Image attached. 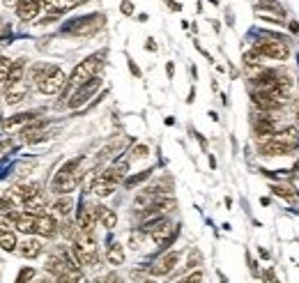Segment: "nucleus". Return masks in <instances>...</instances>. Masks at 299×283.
<instances>
[{
    "label": "nucleus",
    "mask_w": 299,
    "mask_h": 283,
    "mask_svg": "<svg viewBox=\"0 0 299 283\" xmlns=\"http://www.w3.org/2000/svg\"><path fill=\"white\" fill-rule=\"evenodd\" d=\"M101 65H104V56L101 53H95V56L85 58L83 62H78L76 67H74V72L69 74V81H67V88H78V85L87 83L90 79H95V76H99V69Z\"/></svg>",
    "instance_id": "nucleus-1"
},
{
    "label": "nucleus",
    "mask_w": 299,
    "mask_h": 283,
    "mask_svg": "<svg viewBox=\"0 0 299 283\" xmlns=\"http://www.w3.org/2000/svg\"><path fill=\"white\" fill-rule=\"evenodd\" d=\"M253 49H256L262 58H271V60H288L290 58L288 42H281V39L260 37L256 44H253Z\"/></svg>",
    "instance_id": "nucleus-2"
},
{
    "label": "nucleus",
    "mask_w": 299,
    "mask_h": 283,
    "mask_svg": "<svg viewBox=\"0 0 299 283\" xmlns=\"http://www.w3.org/2000/svg\"><path fill=\"white\" fill-rule=\"evenodd\" d=\"M251 99H253V106L262 113H274L279 108H283V104L288 102V99L279 97L274 90H267V88H253Z\"/></svg>",
    "instance_id": "nucleus-3"
},
{
    "label": "nucleus",
    "mask_w": 299,
    "mask_h": 283,
    "mask_svg": "<svg viewBox=\"0 0 299 283\" xmlns=\"http://www.w3.org/2000/svg\"><path fill=\"white\" fill-rule=\"evenodd\" d=\"M99 88H101V79H99V76H95V79H90V81H87V83L78 85V88L72 92V97H69V102H67V108H72V111H76V108L85 106V102H87V99H90L92 95H95Z\"/></svg>",
    "instance_id": "nucleus-4"
},
{
    "label": "nucleus",
    "mask_w": 299,
    "mask_h": 283,
    "mask_svg": "<svg viewBox=\"0 0 299 283\" xmlns=\"http://www.w3.org/2000/svg\"><path fill=\"white\" fill-rule=\"evenodd\" d=\"M67 81H69V79L64 76V72L60 69V67L51 65V69H49V74H46V79L41 81L37 88H39L41 95H58L60 90L67 88Z\"/></svg>",
    "instance_id": "nucleus-5"
},
{
    "label": "nucleus",
    "mask_w": 299,
    "mask_h": 283,
    "mask_svg": "<svg viewBox=\"0 0 299 283\" xmlns=\"http://www.w3.org/2000/svg\"><path fill=\"white\" fill-rule=\"evenodd\" d=\"M177 263H179V251H166L154 265H147V272L152 276H166V274H170L177 267Z\"/></svg>",
    "instance_id": "nucleus-6"
},
{
    "label": "nucleus",
    "mask_w": 299,
    "mask_h": 283,
    "mask_svg": "<svg viewBox=\"0 0 299 283\" xmlns=\"http://www.w3.org/2000/svg\"><path fill=\"white\" fill-rule=\"evenodd\" d=\"M292 152L294 150H290L288 145L279 143L274 136L258 143V154H260V157H288V154H292Z\"/></svg>",
    "instance_id": "nucleus-7"
},
{
    "label": "nucleus",
    "mask_w": 299,
    "mask_h": 283,
    "mask_svg": "<svg viewBox=\"0 0 299 283\" xmlns=\"http://www.w3.org/2000/svg\"><path fill=\"white\" fill-rule=\"evenodd\" d=\"M127 173H129V161L127 159H118L113 161L99 177H104L106 182H113V184H120L122 180H127Z\"/></svg>",
    "instance_id": "nucleus-8"
},
{
    "label": "nucleus",
    "mask_w": 299,
    "mask_h": 283,
    "mask_svg": "<svg viewBox=\"0 0 299 283\" xmlns=\"http://www.w3.org/2000/svg\"><path fill=\"white\" fill-rule=\"evenodd\" d=\"M58 232H60V223L55 221V217H51V214H39L37 217V235L53 240Z\"/></svg>",
    "instance_id": "nucleus-9"
},
{
    "label": "nucleus",
    "mask_w": 299,
    "mask_h": 283,
    "mask_svg": "<svg viewBox=\"0 0 299 283\" xmlns=\"http://www.w3.org/2000/svg\"><path fill=\"white\" fill-rule=\"evenodd\" d=\"M16 253L21 255V258H26V260L39 258V255H41V242L35 240V237H28V240H23L21 244H18Z\"/></svg>",
    "instance_id": "nucleus-10"
},
{
    "label": "nucleus",
    "mask_w": 299,
    "mask_h": 283,
    "mask_svg": "<svg viewBox=\"0 0 299 283\" xmlns=\"http://www.w3.org/2000/svg\"><path fill=\"white\" fill-rule=\"evenodd\" d=\"M39 10H41V5L37 3V0H21V3L16 5V16L28 23V21H35L37 19Z\"/></svg>",
    "instance_id": "nucleus-11"
},
{
    "label": "nucleus",
    "mask_w": 299,
    "mask_h": 283,
    "mask_svg": "<svg viewBox=\"0 0 299 283\" xmlns=\"http://www.w3.org/2000/svg\"><path fill=\"white\" fill-rule=\"evenodd\" d=\"M16 230H21L23 235H32V232H37V214L18 212L16 214Z\"/></svg>",
    "instance_id": "nucleus-12"
},
{
    "label": "nucleus",
    "mask_w": 299,
    "mask_h": 283,
    "mask_svg": "<svg viewBox=\"0 0 299 283\" xmlns=\"http://www.w3.org/2000/svg\"><path fill=\"white\" fill-rule=\"evenodd\" d=\"M95 212H97V221L106 228V230H113L118 226V214L113 209H108L106 205H95Z\"/></svg>",
    "instance_id": "nucleus-13"
},
{
    "label": "nucleus",
    "mask_w": 299,
    "mask_h": 283,
    "mask_svg": "<svg viewBox=\"0 0 299 283\" xmlns=\"http://www.w3.org/2000/svg\"><path fill=\"white\" fill-rule=\"evenodd\" d=\"M256 12H262V14H271V16H279V19H285V10L281 3L276 0H258Z\"/></svg>",
    "instance_id": "nucleus-14"
},
{
    "label": "nucleus",
    "mask_w": 299,
    "mask_h": 283,
    "mask_svg": "<svg viewBox=\"0 0 299 283\" xmlns=\"http://www.w3.org/2000/svg\"><path fill=\"white\" fill-rule=\"evenodd\" d=\"M28 97V85L26 83H16V85H7L5 88V102L7 104H18Z\"/></svg>",
    "instance_id": "nucleus-15"
},
{
    "label": "nucleus",
    "mask_w": 299,
    "mask_h": 283,
    "mask_svg": "<svg viewBox=\"0 0 299 283\" xmlns=\"http://www.w3.org/2000/svg\"><path fill=\"white\" fill-rule=\"evenodd\" d=\"M115 186L118 184H113V182H106L104 177H99L97 175L95 180H92V186H90V191L95 196H99V198H106V196H110L115 191Z\"/></svg>",
    "instance_id": "nucleus-16"
},
{
    "label": "nucleus",
    "mask_w": 299,
    "mask_h": 283,
    "mask_svg": "<svg viewBox=\"0 0 299 283\" xmlns=\"http://www.w3.org/2000/svg\"><path fill=\"white\" fill-rule=\"evenodd\" d=\"M37 117V113L35 111H28V113H16V115H12V117H7V120H3V127L5 129H14V127H26L28 122H32Z\"/></svg>",
    "instance_id": "nucleus-17"
},
{
    "label": "nucleus",
    "mask_w": 299,
    "mask_h": 283,
    "mask_svg": "<svg viewBox=\"0 0 299 283\" xmlns=\"http://www.w3.org/2000/svg\"><path fill=\"white\" fill-rule=\"evenodd\" d=\"M23 74H26V60L18 58V60L12 62V69H9V76H7V85L23 83Z\"/></svg>",
    "instance_id": "nucleus-18"
},
{
    "label": "nucleus",
    "mask_w": 299,
    "mask_h": 283,
    "mask_svg": "<svg viewBox=\"0 0 299 283\" xmlns=\"http://www.w3.org/2000/svg\"><path fill=\"white\" fill-rule=\"evenodd\" d=\"M106 260H108L110 265H115V267L124 263V249L120 242H110V246L106 249Z\"/></svg>",
    "instance_id": "nucleus-19"
},
{
    "label": "nucleus",
    "mask_w": 299,
    "mask_h": 283,
    "mask_svg": "<svg viewBox=\"0 0 299 283\" xmlns=\"http://www.w3.org/2000/svg\"><path fill=\"white\" fill-rule=\"evenodd\" d=\"M72 209H74L72 196H60V198L53 203V212L58 214V217H62V219H67L69 214H72Z\"/></svg>",
    "instance_id": "nucleus-20"
},
{
    "label": "nucleus",
    "mask_w": 299,
    "mask_h": 283,
    "mask_svg": "<svg viewBox=\"0 0 299 283\" xmlns=\"http://www.w3.org/2000/svg\"><path fill=\"white\" fill-rule=\"evenodd\" d=\"M44 207H46V198H44V194H37V196H32L30 200L26 203V212H32V214H44Z\"/></svg>",
    "instance_id": "nucleus-21"
},
{
    "label": "nucleus",
    "mask_w": 299,
    "mask_h": 283,
    "mask_svg": "<svg viewBox=\"0 0 299 283\" xmlns=\"http://www.w3.org/2000/svg\"><path fill=\"white\" fill-rule=\"evenodd\" d=\"M18 249V242H16V235L14 230H5L0 232V251H16Z\"/></svg>",
    "instance_id": "nucleus-22"
},
{
    "label": "nucleus",
    "mask_w": 299,
    "mask_h": 283,
    "mask_svg": "<svg viewBox=\"0 0 299 283\" xmlns=\"http://www.w3.org/2000/svg\"><path fill=\"white\" fill-rule=\"evenodd\" d=\"M46 127V120H41V117H35L32 122H28L26 127L21 129V138L23 136H30V134H35V131H41Z\"/></svg>",
    "instance_id": "nucleus-23"
},
{
    "label": "nucleus",
    "mask_w": 299,
    "mask_h": 283,
    "mask_svg": "<svg viewBox=\"0 0 299 283\" xmlns=\"http://www.w3.org/2000/svg\"><path fill=\"white\" fill-rule=\"evenodd\" d=\"M152 168H147V171H141L138 173V175H131V177H127V180H124V186H129V189H131V186H136V184H141V182H145L147 177L152 175Z\"/></svg>",
    "instance_id": "nucleus-24"
},
{
    "label": "nucleus",
    "mask_w": 299,
    "mask_h": 283,
    "mask_svg": "<svg viewBox=\"0 0 299 283\" xmlns=\"http://www.w3.org/2000/svg\"><path fill=\"white\" fill-rule=\"evenodd\" d=\"M262 56L256 51V49H251V51H244V56H242V62H244V67H251V65H262Z\"/></svg>",
    "instance_id": "nucleus-25"
},
{
    "label": "nucleus",
    "mask_w": 299,
    "mask_h": 283,
    "mask_svg": "<svg viewBox=\"0 0 299 283\" xmlns=\"http://www.w3.org/2000/svg\"><path fill=\"white\" fill-rule=\"evenodd\" d=\"M269 191H274L276 196H281V198H285V200H294V194H292V186H283V184H271L269 186Z\"/></svg>",
    "instance_id": "nucleus-26"
},
{
    "label": "nucleus",
    "mask_w": 299,
    "mask_h": 283,
    "mask_svg": "<svg viewBox=\"0 0 299 283\" xmlns=\"http://www.w3.org/2000/svg\"><path fill=\"white\" fill-rule=\"evenodd\" d=\"M200 265H202V255H200V251H198V249H191V251H189V260H187V265H184V267H187L189 272H191V269L200 267Z\"/></svg>",
    "instance_id": "nucleus-27"
},
{
    "label": "nucleus",
    "mask_w": 299,
    "mask_h": 283,
    "mask_svg": "<svg viewBox=\"0 0 299 283\" xmlns=\"http://www.w3.org/2000/svg\"><path fill=\"white\" fill-rule=\"evenodd\" d=\"M35 267H23L21 272H18V276H16V281L14 283H30L32 278H35Z\"/></svg>",
    "instance_id": "nucleus-28"
},
{
    "label": "nucleus",
    "mask_w": 299,
    "mask_h": 283,
    "mask_svg": "<svg viewBox=\"0 0 299 283\" xmlns=\"http://www.w3.org/2000/svg\"><path fill=\"white\" fill-rule=\"evenodd\" d=\"M9 69H12V60H9V58H3V56H0V83H7Z\"/></svg>",
    "instance_id": "nucleus-29"
},
{
    "label": "nucleus",
    "mask_w": 299,
    "mask_h": 283,
    "mask_svg": "<svg viewBox=\"0 0 299 283\" xmlns=\"http://www.w3.org/2000/svg\"><path fill=\"white\" fill-rule=\"evenodd\" d=\"M202 281H205V274H202V269H193L189 276L179 278L177 283H202Z\"/></svg>",
    "instance_id": "nucleus-30"
},
{
    "label": "nucleus",
    "mask_w": 299,
    "mask_h": 283,
    "mask_svg": "<svg viewBox=\"0 0 299 283\" xmlns=\"http://www.w3.org/2000/svg\"><path fill=\"white\" fill-rule=\"evenodd\" d=\"M143 240H145V232L138 228V230H133L131 235H129V246H131V249H141Z\"/></svg>",
    "instance_id": "nucleus-31"
},
{
    "label": "nucleus",
    "mask_w": 299,
    "mask_h": 283,
    "mask_svg": "<svg viewBox=\"0 0 299 283\" xmlns=\"http://www.w3.org/2000/svg\"><path fill=\"white\" fill-rule=\"evenodd\" d=\"M147 154H150V148H147V145H143V143H136V145H133L131 157H136V159H145Z\"/></svg>",
    "instance_id": "nucleus-32"
},
{
    "label": "nucleus",
    "mask_w": 299,
    "mask_h": 283,
    "mask_svg": "<svg viewBox=\"0 0 299 283\" xmlns=\"http://www.w3.org/2000/svg\"><path fill=\"white\" fill-rule=\"evenodd\" d=\"M46 138H49V134H44V131H35V134H30V136H23L26 143H41V140H46Z\"/></svg>",
    "instance_id": "nucleus-33"
},
{
    "label": "nucleus",
    "mask_w": 299,
    "mask_h": 283,
    "mask_svg": "<svg viewBox=\"0 0 299 283\" xmlns=\"http://www.w3.org/2000/svg\"><path fill=\"white\" fill-rule=\"evenodd\" d=\"M120 12H122L124 16H131L133 14V5L129 3V0H122V3H120Z\"/></svg>",
    "instance_id": "nucleus-34"
},
{
    "label": "nucleus",
    "mask_w": 299,
    "mask_h": 283,
    "mask_svg": "<svg viewBox=\"0 0 299 283\" xmlns=\"http://www.w3.org/2000/svg\"><path fill=\"white\" fill-rule=\"evenodd\" d=\"M106 283H124V281L118 276V274H108V276H106Z\"/></svg>",
    "instance_id": "nucleus-35"
},
{
    "label": "nucleus",
    "mask_w": 299,
    "mask_h": 283,
    "mask_svg": "<svg viewBox=\"0 0 299 283\" xmlns=\"http://www.w3.org/2000/svg\"><path fill=\"white\" fill-rule=\"evenodd\" d=\"M166 3H168V7H170L173 12H179V10H182V5H179L177 0H166Z\"/></svg>",
    "instance_id": "nucleus-36"
},
{
    "label": "nucleus",
    "mask_w": 299,
    "mask_h": 283,
    "mask_svg": "<svg viewBox=\"0 0 299 283\" xmlns=\"http://www.w3.org/2000/svg\"><path fill=\"white\" fill-rule=\"evenodd\" d=\"M166 74H168V79H173V74H175V65H173V62H168V65H166Z\"/></svg>",
    "instance_id": "nucleus-37"
},
{
    "label": "nucleus",
    "mask_w": 299,
    "mask_h": 283,
    "mask_svg": "<svg viewBox=\"0 0 299 283\" xmlns=\"http://www.w3.org/2000/svg\"><path fill=\"white\" fill-rule=\"evenodd\" d=\"M290 33L299 35V23H297V21H290Z\"/></svg>",
    "instance_id": "nucleus-38"
},
{
    "label": "nucleus",
    "mask_w": 299,
    "mask_h": 283,
    "mask_svg": "<svg viewBox=\"0 0 299 283\" xmlns=\"http://www.w3.org/2000/svg\"><path fill=\"white\" fill-rule=\"evenodd\" d=\"M145 49H147V51H156V44H154V39H147V44H145Z\"/></svg>",
    "instance_id": "nucleus-39"
},
{
    "label": "nucleus",
    "mask_w": 299,
    "mask_h": 283,
    "mask_svg": "<svg viewBox=\"0 0 299 283\" xmlns=\"http://www.w3.org/2000/svg\"><path fill=\"white\" fill-rule=\"evenodd\" d=\"M129 69H131V74H133V76H141V69H138V67L133 65L131 60H129Z\"/></svg>",
    "instance_id": "nucleus-40"
},
{
    "label": "nucleus",
    "mask_w": 299,
    "mask_h": 283,
    "mask_svg": "<svg viewBox=\"0 0 299 283\" xmlns=\"http://www.w3.org/2000/svg\"><path fill=\"white\" fill-rule=\"evenodd\" d=\"M3 3H5V7H16L21 0H3Z\"/></svg>",
    "instance_id": "nucleus-41"
},
{
    "label": "nucleus",
    "mask_w": 299,
    "mask_h": 283,
    "mask_svg": "<svg viewBox=\"0 0 299 283\" xmlns=\"http://www.w3.org/2000/svg\"><path fill=\"white\" fill-rule=\"evenodd\" d=\"M260 205H262V207H267V205H269V198H267V196H262V198H260Z\"/></svg>",
    "instance_id": "nucleus-42"
},
{
    "label": "nucleus",
    "mask_w": 299,
    "mask_h": 283,
    "mask_svg": "<svg viewBox=\"0 0 299 283\" xmlns=\"http://www.w3.org/2000/svg\"><path fill=\"white\" fill-rule=\"evenodd\" d=\"M260 258H265V260H267V258H269V251H265V249H260Z\"/></svg>",
    "instance_id": "nucleus-43"
},
{
    "label": "nucleus",
    "mask_w": 299,
    "mask_h": 283,
    "mask_svg": "<svg viewBox=\"0 0 299 283\" xmlns=\"http://www.w3.org/2000/svg\"><path fill=\"white\" fill-rule=\"evenodd\" d=\"M92 283H106V276H99V278H95Z\"/></svg>",
    "instance_id": "nucleus-44"
},
{
    "label": "nucleus",
    "mask_w": 299,
    "mask_h": 283,
    "mask_svg": "<svg viewBox=\"0 0 299 283\" xmlns=\"http://www.w3.org/2000/svg\"><path fill=\"white\" fill-rule=\"evenodd\" d=\"M141 283H156L154 278H145V281H141Z\"/></svg>",
    "instance_id": "nucleus-45"
}]
</instances>
